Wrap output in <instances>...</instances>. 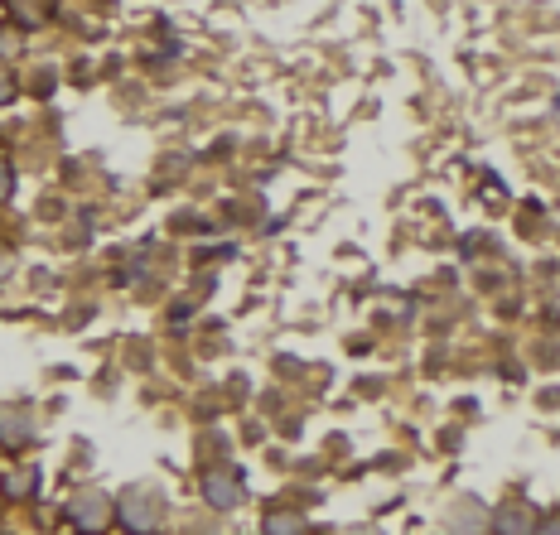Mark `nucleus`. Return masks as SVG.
I'll return each mask as SVG.
<instances>
[{"mask_svg":"<svg viewBox=\"0 0 560 535\" xmlns=\"http://www.w3.org/2000/svg\"><path fill=\"white\" fill-rule=\"evenodd\" d=\"M116 516H121V526L131 535H160V526H165V502H160L155 487H131L116 502Z\"/></svg>","mask_w":560,"mask_h":535,"instance_id":"obj_1","label":"nucleus"},{"mask_svg":"<svg viewBox=\"0 0 560 535\" xmlns=\"http://www.w3.org/2000/svg\"><path fill=\"white\" fill-rule=\"evenodd\" d=\"M68 521L83 535H102L116 521V502L107 492H78V497L68 502Z\"/></svg>","mask_w":560,"mask_h":535,"instance_id":"obj_2","label":"nucleus"},{"mask_svg":"<svg viewBox=\"0 0 560 535\" xmlns=\"http://www.w3.org/2000/svg\"><path fill=\"white\" fill-rule=\"evenodd\" d=\"M203 497H208L213 507H237V502H242V478H237V468H213V473L203 478Z\"/></svg>","mask_w":560,"mask_h":535,"instance_id":"obj_3","label":"nucleus"},{"mask_svg":"<svg viewBox=\"0 0 560 535\" xmlns=\"http://www.w3.org/2000/svg\"><path fill=\"white\" fill-rule=\"evenodd\" d=\"M536 516L527 502H507V507H498L493 511V531L498 535H536Z\"/></svg>","mask_w":560,"mask_h":535,"instance_id":"obj_4","label":"nucleus"},{"mask_svg":"<svg viewBox=\"0 0 560 535\" xmlns=\"http://www.w3.org/2000/svg\"><path fill=\"white\" fill-rule=\"evenodd\" d=\"M29 439H34L29 410H20V405H0V444H5V449H25Z\"/></svg>","mask_w":560,"mask_h":535,"instance_id":"obj_5","label":"nucleus"},{"mask_svg":"<svg viewBox=\"0 0 560 535\" xmlns=\"http://www.w3.org/2000/svg\"><path fill=\"white\" fill-rule=\"evenodd\" d=\"M449 535H488V511H478L474 502H459L449 511Z\"/></svg>","mask_w":560,"mask_h":535,"instance_id":"obj_6","label":"nucleus"},{"mask_svg":"<svg viewBox=\"0 0 560 535\" xmlns=\"http://www.w3.org/2000/svg\"><path fill=\"white\" fill-rule=\"evenodd\" d=\"M261 535H305V521H300L295 511H271L266 526H261Z\"/></svg>","mask_w":560,"mask_h":535,"instance_id":"obj_7","label":"nucleus"},{"mask_svg":"<svg viewBox=\"0 0 560 535\" xmlns=\"http://www.w3.org/2000/svg\"><path fill=\"white\" fill-rule=\"evenodd\" d=\"M34 492V473H15V478H5V497H29Z\"/></svg>","mask_w":560,"mask_h":535,"instance_id":"obj_8","label":"nucleus"},{"mask_svg":"<svg viewBox=\"0 0 560 535\" xmlns=\"http://www.w3.org/2000/svg\"><path fill=\"white\" fill-rule=\"evenodd\" d=\"M15 92H20V87H15V78H10V68L0 63V107H10V102H15Z\"/></svg>","mask_w":560,"mask_h":535,"instance_id":"obj_9","label":"nucleus"},{"mask_svg":"<svg viewBox=\"0 0 560 535\" xmlns=\"http://www.w3.org/2000/svg\"><path fill=\"white\" fill-rule=\"evenodd\" d=\"M15 193V169H10V160L0 155V198H10Z\"/></svg>","mask_w":560,"mask_h":535,"instance_id":"obj_10","label":"nucleus"},{"mask_svg":"<svg viewBox=\"0 0 560 535\" xmlns=\"http://www.w3.org/2000/svg\"><path fill=\"white\" fill-rule=\"evenodd\" d=\"M536 535H560V511L556 516H541V521H536Z\"/></svg>","mask_w":560,"mask_h":535,"instance_id":"obj_11","label":"nucleus"},{"mask_svg":"<svg viewBox=\"0 0 560 535\" xmlns=\"http://www.w3.org/2000/svg\"><path fill=\"white\" fill-rule=\"evenodd\" d=\"M10 266H15V256H10V251L0 246V275H10Z\"/></svg>","mask_w":560,"mask_h":535,"instance_id":"obj_12","label":"nucleus"},{"mask_svg":"<svg viewBox=\"0 0 560 535\" xmlns=\"http://www.w3.org/2000/svg\"><path fill=\"white\" fill-rule=\"evenodd\" d=\"M353 535H377V531H353Z\"/></svg>","mask_w":560,"mask_h":535,"instance_id":"obj_13","label":"nucleus"}]
</instances>
